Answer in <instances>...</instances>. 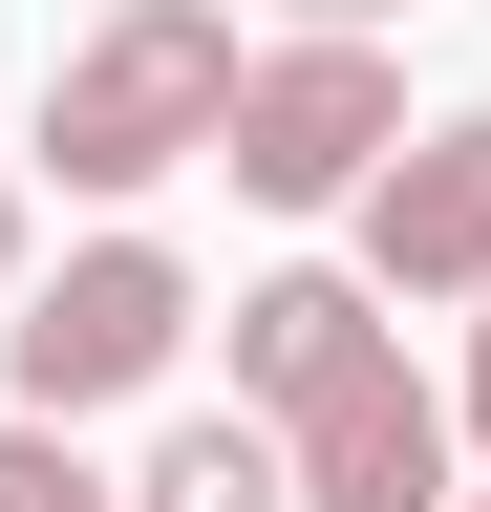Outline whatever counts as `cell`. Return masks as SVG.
Instances as JSON below:
<instances>
[{
    "label": "cell",
    "instance_id": "4",
    "mask_svg": "<svg viewBox=\"0 0 491 512\" xmlns=\"http://www.w3.org/2000/svg\"><path fill=\"white\" fill-rule=\"evenodd\" d=\"M278 448H299V512H449V384H406V342H342L321 384L278 406Z\"/></svg>",
    "mask_w": 491,
    "mask_h": 512
},
{
    "label": "cell",
    "instance_id": "9",
    "mask_svg": "<svg viewBox=\"0 0 491 512\" xmlns=\"http://www.w3.org/2000/svg\"><path fill=\"white\" fill-rule=\"evenodd\" d=\"M449 427H470V448H491V299H470V384H449Z\"/></svg>",
    "mask_w": 491,
    "mask_h": 512
},
{
    "label": "cell",
    "instance_id": "6",
    "mask_svg": "<svg viewBox=\"0 0 491 512\" xmlns=\"http://www.w3.org/2000/svg\"><path fill=\"white\" fill-rule=\"evenodd\" d=\"M342 342H385V278H342V256H299V278H235V406H299Z\"/></svg>",
    "mask_w": 491,
    "mask_h": 512
},
{
    "label": "cell",
    "instance_id": "3",
    "mask_svg": "<svg viewBox=\"0 0 491 512\" xmlns=\"http://www.w3.org/2000/svg\"><path fill=\"white\" fill-rule=\"evenodd\" d=\"M193 256H171V235H86L65 256V278H22V320H0V384H22V406H150V384L171 363H193Z\"/></svg>",
    "mask_w": 491,
    "mask_h": 512
},
{
    "label": "cell",
    "instance_id": "11",
    "mask_svg": "<svg viewBox=\"0 0 491 512\" xmlns=\"http://www.w3.org/2000/svg\"><path fill=\"white\" fill-rule=\"evenodd\" d=\"M278 22H406V0H278Z\"/></svg>",
    "mask_w": 491,
    "mask_h": 512
},
{
    "label": "cell",
    "instance_id": "10",
    "mask_svg": "<svg viewBox=\"0 0 491 512\" xmlns=\"http://www.w3.org/2000/svg\"><path fill=\"white\" fill-rule=\"evenodd\" d=\"M0 299H22V171H0Z\"/></svg>",
    "mask_w": 491,
    "mask_h": 512
},
{
    "label": "cell",
    "instance_id": "1",
    "mask_svg": "<svg viewBox=\"0 0 491 512\" xmlns=\"http://www.w3.org/2000/svg\"><path fill=\"white\" fill-rule=\"evenodd\" d=\"M235 0H107V22L43 64V128L22 150L65 171V192H171V171H214V128H235Z\"/></svg>",
    "mask_w": 491,
    "mask_h": 512
},
{
    "label": "cell",
    "instance_id": "5",
    "mask_svg": "<svg viewBox=\"0 0 491 512\" xmlns=\"http://www.w3.org/2000/svg\"><path fill=\"white\" fill-rule=\"evenodd\" d=\"M342 214H363V278H385V299H491V107L406 128Z\"/></svg>",
    "mask_w": 491,
    "mask_h": 512
},
{
    "label": "cell",
    "instance_id": "8",
    "mask_svg": "<svg viewBox=\"0 0 491 512\" xmlns=\"http://www.w3.org/2000/svg\"><path fill=\"white\" fill-rule=\"evenodd\" d=\"M0 512H129V491L65 448V406H22V427H0Z\"/></svg>",
    "mask_w": 491,
    "mask_h": 512
},
{
    "label": "cell",
    "instance_id": "2",
    "mask_svg": "<svg viewBox=\"0 0 491 512\" xmlns=\"http://www.w3.org/2000/svg\"><path fill=\"white\" fill-rule=\"evenodd\" d=\"M385 150H406V64H385V22H299V43H257V64H235L214 171L257 192V214H342Z\"/></svg>",
    "mask_w": 491,
    "mask_h": 512
},
{
    "label": "cell",
    "instance_id": "12",
    "mask_svg": "<svg viewBox=\"0 0 491 512\" xmlns=\"http://www.w3.org/2000/svg\"><path fill=\"white\" fill-rule=\"evenodd\" d=\"M449 512H491V491H449Z\"/></svg>",
    "mask_w": 491,
    "mask_h": 512
},
{
    "label": "cell",
    "instance_id": "7",
    "mask_svg": "<svg viewBox=\"0 0 491 512\" xmlns=\"http://www.w3.org/2000/svg\"><path fill=\"white\" fill-rule=\"evenodd\" d=\"M129 512H299L278 406H171V427H150V470H129Z\"/></svg>",
    "mask_w": 491,
    "mask_h": 512
}]
</instances>
